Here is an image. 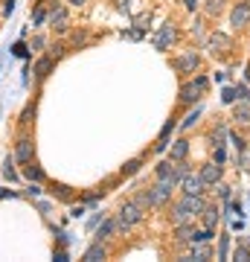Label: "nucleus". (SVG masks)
Instances as JSON below:
<instances>
[{
    "label": "nucleus",
    "mask_w": 250,
    "mask_h": 262,
    "mask_svg": "<svg viewBox=\"0 0 250 262\" xmlns=\"http://www.w3.org/2000/svg\"><path fill=\"white\" fill-rule=\"evenodd\" d=\"M204 207H207V204H204L201 195H186V192H183V198H181V201L175 204V210H172V222H175V227H178V225H186V222L195 219V216H201Z\"/></svg>",
    "instance_id": "f257e3e1"
},
{
    "label": "nucleus",
    "mask_w": 250,
    "mask_h": 262,
    "mask_svg": "<svg viewBox=\"0 0 250 262\" xmlns=\"http://www.w3.org/2000/svg\"><path fill=\"white\" fill-rule=\"evenodd\" d=\"M143 216H146V210H143L140 204H134V201L122 204V210H119V216H117V230H128V227H134L137 222H143Z\"/></svg>",
    "instance_id": "f03ea898"
},
{
    "label": "nucleus",
    "mask_w": 250,
    "mask_h": 262,
    "mask_svg": "<svg viewBox=\"0 0 250 262\" xmlns=\"http://www.w3.org/2000/svg\"><path fill=\"white\" fill-rule=\"evenodd\" d=\"M50 26H52L55 32H67V26H70L67 9H64V6H58L55 0H50Z\"/></svg>",
    "instance_id": "7ed1b4c3"
},
{
    "label": "nucleus",
    "mask_w": 250,
    "mask_h": 262,
    "mask_svg": "<svg viewBox=\"0 0 250 262\" xmlns=\"http://www.w3.org/2000/svg\"><path fill=\"white\" fill-rule=\"evenodd\" d=\"M178 38V29H175V23L169 20V23H163L160 29H157V35L151 38V44H154V50H169V44Z\"/></svg>",
    "instance_id": "20e7f679"
},
{
    "label": "nucleus",
    "mask_w": 250,
    "mask_h": 262,
    "mask_svg": "<svg viewBox=\"0 0 250 262\" xmlns=\"http://www.w3.org/2000/svg\"><path fill=\"white\" fill-rule=\"evenodd\" d=\"M204 90H207V79L198 76L195 82H186V85L181 87V102H195V99H201Z\"/></svg>",
    "instance_id": "39448f33"
},
{
    "label": "nucleus",
    "mask_w": 250,
    "mask_h": 262,
    "mask_svg": "<svg viewBox=\"0 0 250 262\" xmlns=\"http://www.w3.org/2000/svg\"><path fill=\"white\" fill-rule=\"evenodd\" d=\"M207 50H210L213 55H224V52L230 50V38H227L224 32H213V35L207 38Z\"/></svg>",
    "instance_id": "423d86ee"
},
{
    "label": "nucleus",
    "mask_w": 250,
    "mask_h": 262,
    "mask_svg": "<svg viewBox=\"0 0 250 262\" xmlns=\"http://www.w3.org/2000/svg\"><path fill=\"white\" fill-rule=\"evenodd\" d=\"M175 70H178L181 76H186V73H195V70H198V55H195V50H192V52H183V55H178V58H175Z\"/></svg>",
    "instance_id": "0eeeda50"
},
{
    "label": "nucleus",
    "mask_w": 250,
    "mask_h": 262,
    "mask_svg": "<svg viewBox=\"0 0 250 262\" xmlns=\"http://www.w3.org/2000/svg\"><path fill=\"white\" fill-rule=\"evenodd\" d=\"M201 181L207 184V187H216L218 181H221V163H207V166H201Z\"/></svg>",
    "instance_id": "6e6552de"
},
{
    "label": "nucleus",
    "mask_w": 250,
    "mask_h": 262,
    "mask_svg": "<svg viewBox=\"0 0 250 262\" xmlns=\"http://www.w3.org/2000/svg\"><path fill=\"white\" fill-rule=\"evenodd\" d=\"M15 160H17V163H29V160H32V140H29V137H20V140H17Z\"/></svg>",
    "instance_id": "1a4fd4ad"
},
{
    "label": "nucleus",
    "mask_w": 250,
    "mask_h": 262,
    "mask_svg": "<svg viewBox=\"0 0 250 262\" xmlns=\"http://www.w3.org/2000/svg\"><path fill=\"white\" fill-rule=\"evenodd\" d=\"M204 187H207V184L201 181V175H192V172H189V175L183 178V192H186V195H201Z\"/></svg>",
    "instance_id": "9d476101"
},
{
    "label": "nucleus",
    "mask_w": 250,
    "mask_h": 262,
    "mask_svg": "<svg viewBox=\"0 0 250 262\" xmlns=\"http://www.w3.org/2000/svg\"><path fill=\"white\" fill-rule=\"evenodd\" d=\"M248 20H250V3H239L233 9V15H230V23L242 29V26H248Z\"/></svg>",
    "instance_id": "9b49d317"
},
{
    "label": "nucleus",
    "mask_w": 250,
    "mask_h": 262,
    "mask_svg": "<svg viewBox=\"0 0 250 262\" xmlns=\"http://www.w3.org/2000/svg\"><path fill=\"white\" fill-rule=\"evenodd\" d=\"M52 61H55L52 55H44V58H38V61H35V76H38V79H47V76L52 73Z\"/></svg>",
    "instance_id": "f8f14e48"
},
{
    "label": "nucleus",
    "mask_w": 250,
    "mask_h": 262,
    "mask_svg": "<svg viewBox=\"0 0 250 262\" xmlns=\"http://www.w3.org/2000/svg\"><path fill=\"white\" fill-rule=\"evenodd\" d=\"M108 254H105V248H102V242H96V245H90L87 251H84V257L82 260L84 262H99V260H105Z\"/></svg>",
    "instance_id": "ddd939ff"
},
{
    "label": "nucleus",
    "mask_w": 250,
    "mask_h": 262,
    "mask_svg": "<svg viewBox=\"0 0 250 262\" xmlns=\"http://www.w3.org/2000/svg\"><path fill=\"white\" fill-rule=\"evenodd\" d=\"M195 233H198L195 227H186V225H178V242H181V245H192V242H195Z\"/></svg>",
    "instance_id": "4468645a"
},
{
    "label": "nucleus",
    "mask_w": 250,
    "mask_h": 262,
    "mask_svg": "<svg viewBox=\"0 0 250 262\" xmlns=\"http://www.w3.org/2000/svg\"><path fill=\"white\" fill-rule=\"evenodd\" d=\"M23 175H26V181H35V184H38V181H44V169H41V166H35L32 160L23 166Z\"/></svg>",
    "instance_id": "2eb2a0df"
},
{
    "label": "nucleus",
    "mask_w": 250,
    "mask_h": 262,
    "mask_svg": "<svg viewBox=\"0 0 250 262\" xmlns=\"http://www.w3.org/2000/svg\"><path fill=\"white\" fill-rule=\"evenodd\" d=\"M186 155H189V140H178L172 146V160H183Z\"/></svg>",
    "instance_id": "dca6fc26"
},
{
    "label": "nucleus",
    "mask_w": 250,
    "mask_h": 262,
    "mask_svg": "<svg viewBox=\"0 0 250 262\" xmlns=\"http://www.w3.org/2000/svg\"><path fill=\"white\" fill-rule=\"evenodd\" d=\"M201 216H204V225H207L210 230L218 225V210H216V207H204V213H201Z\"/></svg>",
    "instance_id": "f3484780"
},
{
    "label": "nucleus",
    "mask_w": 250,
    "mask_h": 262,
    "mask_svg": "<svg viewBox=\"0 0 250 262\" xmlns=\"http://www.w3.org/2000/svg\"><path fill=\"white\" fill-rule=\"evenodd\" d=\"M207 257H210L207 242H192V257H189V260H207Z\"/></svg>",
    "instance_id": "a211bd4d"
},
{
    "label": "nucleus",
    "mask_w": 250,
    "mask_h": 262,
    "mask_svg": "<svg viewBox=\"0 0 250 262\" xmlns=\"http://www.w3.org/2000/svg\"><path fill=\"white\" fill-rule=\"evenodd\" d=\"M236 120L250 125V102L248 99H242V105H236Z\"/></svg>",
    "instance_id": "6ab92c4d"
},
{
    "label": "nucleus",
    "mask_w": 250,
    "mask_h": 262,
    "mask_svg": "<svg viewBox=\"0 0 250 262\" xmlns=\"http://www.w3.org/2000/svg\"><path fill=\"white\" fill-rule=\"evenodd\" d=\"M47 17H50L47 6H44V3H38V6H35V12H32V23H35V26H41V23H44Z\"/></svg>",
    "instance_id": "aec40b11"
},
{
    "label": "nucleus",
    "mask_w": 250,
    "mask_h": 262,
    "mask_svg": "<svg viewBox=\"0 0 250 262\" xmlns=\"http://www.w3.org/2000/svg\"><path fill=\"white\" fill-rule=\"evenodd\" d=\"M117 230V222H102V227L96 230V242H102V239H108L111 233Z\"/></svg>",
    "instance_id": "412c9836"
},
{
    "label": "nucleus",
    "mask_w": 250,
    "mask_h": 262,
    "mask_svg": "<svg viewBox=\"0 0 250 262\" xmlns=\"http://www.w3.org/2000/svg\"><path fill=\"white\" fill-rule=\"evenodd\" d=\"M134 204H140L143 210H149V207H151V190H143V192H137V195H134Z\"/></svg>",
    "instance_id": "4be33fe9"
},
{
    "label": "nucleus",
    "mask_w": 250,
    "mask_h": 262,
    "mask_svg": "<svg viewBox=\"0 0 250 262\" xmlns=\"http://www.w3.org/2000/svg\"><path fill=\"white\" fill-rule=\"evenodd\" d=\"M221 9H224V0H210V3H207V15H210V17H218Z\"/></svg>",
    "instance_id": "5701e85b"
},
{
    "label": "nucleus",
    "mask_w": 250,
    "mask_h": 262,
    "mask_svg": "<svg viewBox=\"0 0 250 262\" xmlns=\"http://www.w3.org/2000/svg\"><path fill=\"white\" fill-rule=\"evenodd\" d=\"M198 117H201V108H195V111H189V114H186V120L181 122V128H192V125L198 122Z\"/></svg>",
    "instance_id": "b1692460"
},
{
    "label": "nucleus",
    "mask_w": 250,
    "mask_h": 262,
    "mask_svg": "<svg viewBox=\"0 0 250 262\" xmlns=\"http://www.w3.org/2000/svg\"><path fill=\"white\" fill-rule=\"evenodd\" d=\"M239 99V93H236V87H224V93H221V102L224 105H233Z\"/></svg>",
    "instance_id": "393cba45"
},
{
    "label": "nucleus",
    "mask_w": 250,
    "mask_h": 262,
    "mask_svg": "<svg viewBox=\"0 0 250 262\" xmlns=\"http://www.w3.org/2000/svg\"><path fill=\"white\" fill-rule=\"evenodd\" d=\"M12 163H15V157H6V163H3V178H6V181H15V169H12Z\"/></svg>",
    "instance_id": "a878e982"
},
{
    "label": "nucleus",
    "mask_w": 250,
    "mask_h": 262,
    "mask_svg": "<svg viewBox=\"0 0 250 262\" xmlns=\"http://www.w3.org/2000/svg\"><path fill=\"white\" fill-rule=\"evenodd\" d=\"M137 3H140V0H117V6H119L122 12H134V9H137Z\"/></svg>",
    "instance_id": "bb28decb"
},
{
    "label": "nucleus",
    "mask_w": 250,
    "mask_h": 262,
    "mask_svg": "<svg viewBox=\"0 0 250 262\" xmlns=\"http://www.w3.org/2000/svg\"><path fill=\"white\" fill-rule=\"evenodd\" d=\"M137 169H140V160H128V163L122 166V175H134Z\"/></svg>",
    "instance_id": "cd10ccee"
},
{
    "label": "nucleus",
    "mask_w": 250,
    "mask_h": 262,
    "mask_svg": "<svg viewBox=\"0 0 250 262\" xmlns=\"http://www.w3.org/2000/svg\"><path fill=\"white\" fill-rule=\"evenodd\" d=\"M227 155H224V146H216V163H224Z\"/></svg>",
    "instance_id": "c85d7f7f"
},
{
    "label": "nucleus",
    "mask_w": 250,
    "mask_h": 262,
    "mask_svg": "<svg viewBox=\"0 0 250 262\" xmlns=\"http://www.w3.org/2000/svg\"><path fill=\"white\" fill-rule=\"evenodd\" d=\"M227 248H230V242H227V236H224V239H221V245H218V257H221V260L227 257Z\"/></svg>",
    "instance_id": "c756f323"
},
{
    "label": "nucleus",
    "mask_w": 250,
    "mask_h": 262,
    "mask_svg": "<svg viewBox=\"0 0 250 262\" xmlns=\"http://www.w3.org/2000/svg\"><path fill=\"white\" fill-rule=\"evenodd\" d=\"M12 12H15V0H3V15L9 17Z\"/></svg>",
    "instance_id": "7c9ffc66"
},
{
    "label": "nucleus",
    "mask_w": 250,
    "mask_h": 262,
    "mask_svg": "<svg viewBox=\"0 0 250 262\" xmlns=\"http://www.w3.org/2000/svg\"><path fill=\"white\" fill-rule=\"evenodd\" d=\"M41 47H44V38H41V35H35V38H32V44H29V50H41Z\"/></svg>",
    "instance_id": "2f4dec72"
},
{
    "label": "nucleus",
    "mask_w": 250,
    "mask_h": 262,
    "mask_svg": "<svg viewBox=\"0 0 250 262\" xmlns=\"http://www.w3.org/2000/svg\"><path fill=\"white\" fill-rule=\"evenodd\" d=\"M12 52H15V55H20V58H26V47H23V44H15V47H12Z\"/></svg>",
    "instance_id": "473e14b6"
},
{
    "label": "nucleus",
    "mask_w": 250,
    "mask_h": 262,
    "mask_svg": "<svg viewBox=\"0 0 250 262\" xmlns=\"http://www.w3.org/2000/svg\"><path fill=\"white\" fill-rule=\"evenodd\" d=\"M50 55H52V58H61V55H64V47H61V44H55V47L50 50Z\"/></svg>",
    "instance_id": "72a5a7b5"
},
{
    "label": "nucleus",
    "mask_w": 250,
    "mask_h": 262,
    "mask_svg": "<svg viewBox=\"0 0 250 262\" xmlns=\"http://www.w3.org/2000/svg\"><path fill=\"white\" fill-rule=\"evenodd\" d=\"M55 190H58V198H64V201H70V190H67V187H61V184H58Z\"/></svg>",
    "instance_id": "f704fd0d"
},
{
    "label": "nucleus",
    "mask_w": 250,
    "mask_h": 262,
    "mask_svg": "<svg viewBox=\"0 0 250 262\" xmlns=\"http://www.w3.org/2000/svg\"><path fill=\"white\" fill-rule=\"evenodd\" d=\"M52 260H55V262H67L70 257H67V251H55V254H52Z\"/></svg>",
    "instance_id": "c9c22d12"
},
{
    "label": "nucleus",
    "mask_w": 250,
    "mask_h": 262,
    "mask_svg": "<svg viewBox=\"0 0 250 262\" xmlns=\"http://www.w3.org/2000/svg\"><path fill=\"white\" fill-rule=\"evenodd\" d=\"M236 93H239L242 99H250V87H245V85H239V87H236Z\"/></svg>",
    "instance_id": "e433bc0d"
},
{
    "label": "nucleus",
    "mask_w": 250,
    "mask_h": 262,
    "mask_svg": "<svg viewBox=\"0 0 250 262\" xmlns=\"http://www.w3.org/2000/svg\"><path fill=\"white\" fill-rule=\"evenodd\" d=\"M236 260H242V262L250 260V251H248V248H239V251H236Z\"/></svg>",
    "instance_id": "4c0bfd02"
},
{
    "label": "nucleus",
    "mask_w": 250,
    "mask_h": 262,
    "mask_svg": "<svg viewBox=\"0 0 250 262\" xmlns=\"http://www.w3.org/2000/svg\"><path fill=\"white\" fill-rule=\"evenodd\" d=\"M26 195H41V187L32 181V184H29V190H26Z\"/></svg>",
    "instance_id": "58836bf2"
},
{
    "label": "nucleus",
    "mask_w": 250,
    "mask_h": 262,
    "mask_svg": "<svg viewBox=\"0 0 250 262\" xmlns=\"http://www.w3.org/2000/svg\"><path fill=\"white\" fill-rule=\"evenodd\" d=\"M216 187H218V184H216ZM218 192H221L224 201H230V187H218Z\"/></svg>",
    "instance_id": "ea45409f"
},
{
    "label": "nucleus",
    "mask_w": 250,
    "mask_h": 262,
    "mask_svg": "<svg viewBox=\"0 0 250 262\" xmlns=\"http://www.w3.org/2000/svg\"><path fill=\"white\" fill-rule=\"evenodd\" d=\"M99 222H102V213H99V216H93V219H90V222H87V227H90V230H93V227H99Z\"/></svg>",
    "instance_id": "a19ab883"
},
{
    "label": "nucleus",
    "mask_w": 250,
    "mask_h": 262,
    "mask_svg": "<svg viewBox=\"0 0 250 262\" xmlns=\"http://www.w3.org/2000/svg\"><path fill=\"white\" fill-rule=\"evenodd\" d=\"M12 195H15L12 190H0V198H12Z\"/></svg>",
    "instance_id": "79ce46f5"
},
{
    "label": "nucleus",
    "mask_w": 250,
    "mask_h": 262,
    "mask_svg": "<svg viewBox=\"0 0 250 262\" xmlns=\"http://www.w3.org/2000/svg\"><path fill=\"white\" fill-rule=\"evenodd\" d=\"M183 3H186V9H195L198 6V0H183Z\"/></svg>",
    "instance_id": "37998d69"
},
{
    "label": "nucleus",
    "mask_w": 250,
    "mask_h": 262,
    "mask_svg": "<svg viewBox=\"0 0 250 262\" xmlns=\"http://www.w3.org/2000/svg\"><path fill=\"white\" fill-rule=\"evenodd\" d=\"M67 3H70V6H84L87 0H67Z\"/></svg>",
    "instance_id": "c03bdc74"
},
{
    "label": "nucleus",
    "mask_w": 250,
    "mask_h": 262,
    "mask_svg": "<svg viewBox=\"0 0 250 262\" xmlns=\"http://www.w3.org/2000/svg\"><path fill=\"white\" fill-rule=\"evenodd\" d=\"M245 76H248V82H250V67H248V70H245Z\"/></svg>",
    "instance_id": "a18cd8bd"
}]
</instances>
